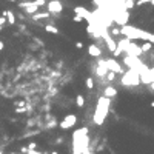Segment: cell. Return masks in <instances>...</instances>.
I'll return each mask as SVG.
<instances>
[{"mask_svg":"<svg viewBox=\"0 0 154 154\" xmlns=\"http://www.w3.org/2000/svg\"><path fill=\"white\" fill-rule=\"evenodd\" d=\"M120 34L125 36L126 38H131V40H145V42L154 43V34L153 32L144 31L140 28H136V26L122 25V28H120Z\"/></svg>","mask_w":154,"mask_h":154,"instance_id":"obj_1","label":"cell"},{"mask_svg":"<svg viewBox=\"0 0 154 154\" xmlns=\"http://www.w3.org/2000/svg\"><path fill=\"white\" fill-rule=\"evenodd\" d=\"M109 106H111V99H108L105 96L99 97L94 114H92V122H94V125L100 126V125L105 123V119L109 113Z\"/></svg>","mask_w":154,"mask_h":154,"instance_id":"obj_2","label":"cell"},{"mask_svg":"<svg viewBox=\"0 0 154 154\" xmlns=\"http://www.w3.org/2000/svg\"><path fill=\"white\" fill-rule=\"evenodd\" d=\"M139 83H142L140 80V73L139 69L136 68H131L130 71H126V73L122 76V80H120V85L122 86H137Z\"/></svg>","mask_w":154,"mask_h":154,"instance_id":"obj_3","label":"cell"},{"mask_svg":"<svg viewBox=\"0 0 154 154\" xmlns=\"http://www.w3.org/2000/svg\"><path fill=\"white\" fill-rule=\"evenodd\" d=\"M76 123H77V116H76V114H68V116H65L63 120L59 123V128L65 131V130L73 128Z\"/></svg>","mask_w":154,"mask_h":154,"instance_id":"obj_4","label":"cell"},{"mask_svg":"<svg viewBox=\"0 0 154 154\" xmlns=\"http://www.w3.org/2000/svg\"><path fill=\"white\" fill-rule=\"evenodd\" d=\"M46 11L54 14V15H59L63 11V5H62L60 0H49V2L46 3Z\"/></svg>","mask_w":154,"mask_h":154,"instance_id":"obj_5","label":"cell"},{"mask_svg":"<svg viewBox=\"0 0 154 154\" xmlns=\"http://www.w3.org/2000/svg\"><path fill=\"white\" fill-rule=\"evenodd\" d=\"M105 62H106V66H108L109 71H114L116 74H122L123 73L122 65H120L116 59H108V60H105Z\"/></svg>","mask_w":154,"mask_h":154,"instance_id":"obj_6","label":"cell"},{"mask_svg":"<svg viewBox=\"0 0 154 154\" xmlns=\"http://www.w3.org/2000/svg\"><path fill=\"white\" fill-rule=\"evenodd\" d=\"M88 54H90L91 57L100 59V56H102V49H100V46H99L97 43H91V45L88 46Z\"/></svg>","mask_w":154,"mask_h":154,"instance_id":"obj_7","label":"cell"},{"mask_svg":"<svg viewBox=\"0 0 154 154\" xmlns=\"http://www.w3.org/2000/svg\"><path fill=\"white\" fill-rule=\"evenodd\" d=\"M103 96L108 97V99H114L116 96H117V90H116L114 86L108 85V86H105V90H103Z\"/></svg>","mask_w":154,"mask_h":154,"instance_id":"obj_8","label":"cell"},{"mask_svg":"<svg viewBox=\"0 0 154 154\" xmlns=\"http://www.w3.org/2000/svg\"><path fill=\"white\" fill-rule=\"evenodd\" d=\"M49 15H51V13H36V14H32L31 15V19L34 20V22H37V20H43V19H49Z\"/></svg>","mask_w":154,"mask_h":154,"instance_id":"obj_9","label":"cell"},{"mask_svg":"<svg viewBox=\"0 0 154 154\" xmlns=\"http://www.w3.org/2000/svg\"><path fill=\"white\" fill-rule=\"evenodd\" d=\"M3 15L8 19V23L9 25H15V14L13 13V11H3Z\"/></svg>","mask_w":154,"mask_h":154,"instance_id":"obj_10","label":"cell"},{"mask_svg":"<svg viewBox=\"0 0 154 154\" xmlns=\"http://www.w3.org/2000/svg\"><path fill=\"white\" fill-rule=\"evenodd\" d=\"M76 106L77 108H83L85 106V97L82 94H77V97H76Z\"/></svg>","mask_w":154,"mask_h":154,"instance_id":"obj_11","label":"cell"},{"mask_svg":"<svg viewBox=\"0 0 154 154\" xmlns=\"http://www.w3.org/2000/svg\"><path fill=\"white\" fill-rule=\"evenodd\" d=\"M45 31L49 32V34H59V32H60L54 25H46V26H45Z\"/></svg>","mask_w":154,"mask_h":154,"instance_id":"obj_12","label":"cell"},{"mask_svg":"<svg viewBox=\"0 0 154 154\" xmlns=\"http://www.w3.org/2000/svg\"><path fill=\"white\" fill-rule=\"evenodd\" d=\"M85 85H86V88H88L90 91L94 90V80H92V77H88V79L85 80Z\"/></svg>","mask_w":154,"mask_h":154,"instance_id":"obj_13","label":"cell"},{"mask_svg":"<svg viewBox=\"0 0 154 154\" xmlns=\"http://www.w3.org/2000/svg\"><path fill=\"white\" fill-rule=\"evenodd\" d=\"M153 45H154V43H151V42L144 43V45H142V51H144V52H148V51H150V49L153 48Z\"/></svg>","mask_w":154,"mask_h":154,"instance_id":"obj_14","label":"cell"},{"mask_svg":"<svg viewBox=\"0 0 154 154\" xmlns=\"http://www.w3.org/2000/svg\"><path fill=\"white\" fill-rule=\"evenodd\" d=\"M146 3H151V0H137L136 6H142V5H146Z\"/></svg>","mask_w":154,"mask_h":154,"instance_id":"obj_15","label":"cell"},{"mask_svg":"<svg viewBox=\"0 0 154 154\" xmlns=\"http://www.w3.org/2000/svg\"><path fill=\"white\" fill-rule=\"evenodd\" d=\"M73 20H74V22H77V23H80V22L83 20V17H82V15H79V14H76L74 17H73Z\"/></svg>","mask_w":154,"mask_h":154,"instance_id":"obj_16","label":"cell"},{"mask_svg":"<svg viewBox=\"0 0 154 154\" xmlns=\"http://www.w3.org/2000/svg\"><path fill=\"white\" fill-rule=\"evenodd\" d=\"M28 148H29V150H37V144H36V142H29Z\"/></svg>","mask_w":154,"mask_h":154,"instance_id":"obj_17","label":"cell"},{"mask_svg":"<svg viewBox=\"0 0 154 154\" xmlns=\"http://www.w3.org/2000/svg\"><path fill=\"white\" fill-rule=\"evenodd\" d=\"M6 22H8V19L5 17V15H0V26H3L5 23H6Z\"/></svg>","mask_w":154,"mask_h":154,"instance_id":"obj_18","label":"cell"},{"mask_svg":"<svg viewBox=\"0 0 154 154\" xmlns=\"http://www.w3.org/2000/svg\"><path fill=\"white\" fill-rule=\"evenodd\" d=\"M34 42L37 43L38 46H43V40H42V38H38V37H34Z\"/></svg>","mask_w":154,"mask_h":154,"instance_id":"obj_19","label":"cell"},{"mask_svg":"<svg viewBox=\"0 0 154 154\" xmlns=\"http://www.w3.org/2000/svg\"><path fill=\"white\" fill-rule=\"evenodd\" d=\"M76 48H79V49H82V48H83V42H76Z\"/></svg>","mask_w":154,"mask_h":154,"instance_id":"obj_20","label":"cell"},{"mask_svg":"<svg viewBox=\"0 0 154 154\" xmlns=\"http://www.w3.org/2000/svg\"><path fill=\"white\" fill-rule=\"evenodd\" d=\"M3 48H5V43H3L2 40H0V51H2V49H3Z\"/></svg>","mask_w":154,"mask_h":154,"instance_id":"obj_21","label":"cell"},{"mask_svg":"<svg viewBox=\"0 0 154 154\" xmlns=\"http://www.w3.org/2000/svg\"><path fill=\"white\" fill-rule=\"evenodd\" d=\"M82 154H92V151H91V150H86V151H83Z\"/></svg>","mask_w":154,"mask_h":154,"instance_id":"obj_22","label":"cell"},{"mask_svg":"<svg viewBox=\"0 0 154 154\" xmlns=\"http://www.w3.org/2000/svg\"><path fill=\"white\" fill-rule=\"evenodd\" d=\"M49 154H59L57 151H51V153H49Z\"/></svg>","mask_w":154,"mask_h":154,"instance_id":"obj_23","label":"cell"},{"mask_svg":"<svg viewBox=\"0 0 154 154\" xmlns=\"http://www.w3.org/2000/svg\"><path fill=\"white\" fill-rule=\"evenodd\" d=\"M151 6H154V0H151Z\"/></svg>","mask_w":154,"mask_h":154,"instance_id":"obj_24","label":"cell"},{"mask_svg":"<svg viewBox=\"0 0 154 154\" xmlns=\"http://www.w3.org/2000/svg\"><path fill=\"white\" fill-rule=\"evenodd\" d=\"M151 108H154V102H151Z\"/></svg>","mask_w":154,"mask_h":154,"instance_id":"obj_25","label":"cell"},{"mask_svg":"<svg viewBox=\"0 0 154 154\" xmlns=\"http://www.w3.org/2000/svg\"><path fill=\"white\" fill-rule=\"evenodd\" d=\"M151 88H153V90H154V82H153V83H151Z\"/></svg>","mask_w":154,"mask_h":154,"instance_id":"obj_26","label":"cell"},{"mask_svg":"<svg viewBox=\"0 0 154 154\" xmlns=\"http://www.w3.org/2000/svg\"><path fill=\"white\" fill-rule=\"evenodd\" d=\"M9 154H20V153H9Z\"/></svg>","mask_w":154,"mask_h":154,"instance_id":"obj_27","label":"cell"},{"mask_svg":"<svg viewBox=\"0 0 154 154\" xmlns=\"http://www.w3.org/2000/svg\"><path fill=\"white\" fill-rule=\"evenodd\" d=\"M9 2H15V0H9Z\"/></svg>","mask_w":154,"mask_h":154,"instance_id":"obj_28","label":"cell"},{"mask_svg":"<svg viewBox=\"0 0 154 154\" xmlns=\"http://www.w3.org/2000/svg\"><path fill=\"white\" fill-rule=\"evenodd\" d=\"M133 2H137V0H133Z\"/></svg>","mask_w":154,"mask_h":154,"instance_id":"obj_29","label":"cell"}]
</instances>
